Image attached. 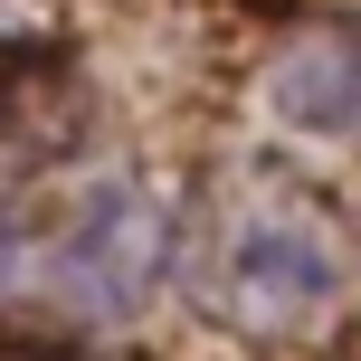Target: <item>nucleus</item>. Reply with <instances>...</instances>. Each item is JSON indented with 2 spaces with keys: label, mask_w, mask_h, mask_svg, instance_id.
Listing matches in <instances>:
<instances>
[{
  "label": "nucleus",
  "mask_w": 361,
  "mask_h": 361,
  "mask_svg": "<svg viewBox=\"0 0 361 361\" xmlns=\"http://www.w3.org/2000/svg\"><path fill=\"white\" fill-rule=\"evenodd\" d=\"M180 276H190L200 314L228 324L238 343H324L361 314V238L314 180L247 162L209 190V209L180 228Z\"/></svg>",
  "instance_id": "obj_1"
},
{
  "label": "nucleus",
  "mask_w": 361,
  "mask_h": 361,
  "mask_svg": "<svg viewBox=\"0 0 361 361\" xmlns=\"http://www.w3.org/2000/svg\"><path fill=\"white\" fill-rule=\"evenodd\" d=\"M180 257V219L133 171H76L0 209V305L38 324L105 333L152 305Z\"/></svg>",
  "instance_id": "obj_2"
},
{
  "label": "nucleus",
  "mask_w": 361,
  "mask_h": 361,
  "mask_svg": "<svg viewBox=\"0 0 361 361\" xmlns=\"http://www.w3.org/2000/svg\"><path fill=\"white\" fill-rule=\"evenodd\" d=\"M267 105L276 124L314 133V143H361V19L295 29L267 67Z\"/></svg>",
  "instance_id": "obj_3"
},
{
  "label": "nucleus",
  "mask_w": 361,
  "mask_h": 361,
  "mask_svg": "<svg viewBox=\"0 0 361 361\" xmlns=\"http://www.w3.org/2000/svg\"><path fill=\"white\" fill-rule=\"evenodd\" d=\"M67 95V48H57L48 29H29V19L0 10V143H19V133H38V114Z\"/></svg>",
  "instance_id": "obj_4"
}]
</instances>
